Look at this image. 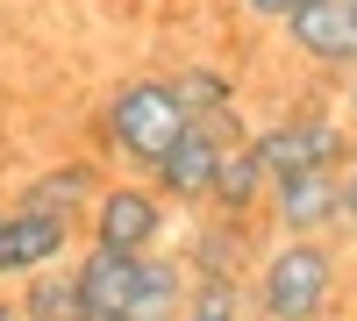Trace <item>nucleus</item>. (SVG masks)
<instances>
[{
  "mask_svg": "<svg viewBox=\"0 0 357 321\" xmlns=\"http://www.w3.org/2000/svg\"><path fill=\"white\" fill-rule=\"evenodd\" d=\"M22 321H79V285H72V257L50 272H29L22 293H15Z\"/></svg>",
  "mask_w": 357,
  "mask_h": 321,
  "instance_id": "obj_14",
  "label": "nucleus"
},
{
  "mask_svg": "<svg viewBox=\"0 0 357 321\" xmlns=\"http://www.w3.org/2000/svg\"><path fill=\"white\" fill-rule=\"evenodd\" d=\"M72 285H79V321H122L136 307V293H143V257L86 243L72 257Z\"/></svg>",
  "mask_w": 357,
  "mask_h": 321,
  "instance_id": "obj_8",
  "label": "nucleus"
},
{
  "mask_svg": "<svg viewBox=\"0 0 357 321\" xmlns=\"http://www.w3.org/2000/svg\"><path fill=\"white\" fill-rule=\"evenodd\" d=\"M286 50L314 72H357V8L350 0H307L301 15H286Z\"/></svg>",
  "mask_w": 357,
  "mask_h": 321,
  "instance_id": "obj_7",
  "label": "nucleus"
},
{
  "mask_svg": "<svg viewBox=\"0 0 357 321\" xmlns=\"http://www.w3.org/2000/svg\"><path fill=\"white\" fill-rule=\"evenodd\" d=\"M350 143H357L350 122L329 114V107H293V114H279V122L250 129V150H257V164L272 171V179H286V171H314V164H336L343 171Z\"/></svg>",
  "mask_w": 357,
  "mask_h": 321,
  "instance_id": "obj_4",
  "label": "nucleus"
},
{
  "mask_svg": "<svg viewBox=\"0 0 357 321\" xmlns=\"http://www.w3.org/2000/svg\"><path fill=\"white\" fill-rule=\"evenodd\" d=\"M264 214H272L279 236H343V171L336 164L286 171L264 193Z\"/></svg>",
  "mask_w": 357,
  "mask_h": 321,
  "instance_id": "obj_5",
  "label": "nucleus"
},
{
  "mask_svg": "<svg viewBox=\"0 0 357 321\" xmlns=\"http://www.w3.org/2000/svg\"><path fill=\"white\" fill-rule=\"evenodd\" d=\"M350 8H357V0H350Z\"/></svg>",
  "mask_w": 357,
  "mask_h": 321,
  "instance_id": "obj_21",
  "label": "nucleus"
},
{
  "mask_svg": "<svg viewBox=\"0 0 357 321\" xmlns=\"http://www.w3.org/2000/svg\"><path fill=\"white\" fill-rule=\"evenodd\" d=\"M186 265H178V250H158V257H143V293L122 321H178L186 314Z\"/></svg>",
  "mask_w": 357,
  "mask_h": 321,
  "instance_id": "obj_13",
  "label": "nucleus"
},
{
  "mask_svg": "<svg viewBox=\"0 0 357 321\" xmlns=\"http://www.w3.org/2000/svg\"><path fill=\"white\" fill-rule=\"evenodd\" d=\"M100 164H86V157H57L43 164L36 179L22 186V208H43V214H65V221H86V208L100 200Z\"/></svg>",
  "mask_w": 357,
  "mask_h": 321,
  "instance_id": "obj_11",
  "label": "nucleus"
},
{
  "mask_svg": "<svg viewBox=\"0 0 357 321\" xmlns=\"http://www.w3.org/2000/svg\"><path fill=\"white\" fill-rule=\"evenodd\" d=\"M178 265H186V279H236V285H250V265H257V243H250V228L243 221H193V236L186 250H178Z\"/></svg>",
  "mask_w": 357,
  "mask_h": 321,
  "instance_id": "obj_10",
  "label": "nucleus"
},
{
  "mask_svg": "<svg viewBox=\"0 0 357 321\" xmlns=\"http://www.w3.org/2000/svg\"><path fill=\"white\" fill-rule=\"evenodd\" d=\"M343 122H350V136H357V72H350V86H343Z\"/></svg>",
  "mask_w": 357,
  "mask_h": 321,
  "instance_id": "obj_19",
  "label": "nucleus"
},
{
  "mask_svg": "<svg viewBox=\"0 0 357 321\" xmlns=\"http://www.w3.org/2000/svg\"><path fill=\"white\" fill-rule=\"evenodd\" d=\"M343 236H357V143L343 157Z\"/></svg>",
  "mask_w": 357,
  "mask_h": 321,
  "instance_id": "obj_17",
  "label": "nucleus"
},
{
  "mask_svg": "<svg viewBox=\"0 0 357 321\" xmlns=\"http://www.w3.org/2000/svg\"><path fill=\"white\" fill-rule=\"evenodd\" d=\"M0 214H8V208H0Z\"/></svg>",
  "mask_w": 357,
  "mask_h": 321,
  "instance_id": "obj_22",
  "label": "nucleus"
},
{
  "mask_svg": "<svg viewBox=\"0 0 357 321\" xmlns=\"http://www.w3.org/2000/svg\"><path fill=\"white\" fill-rule=\"evenodd\" d=\"M178 321H250V293L236 279H193Z\"/></svg>",
  "mask_w": 357,
  "mask_h": 321,
  "instance_id": "obj_16",
  "label": "nucleus"
},
{
  "mask_svg": "<svg viewBox=\"0 0 357 321\" xmlns=\"http://www.w3.org/2000/svg\"><path fill=\"white\" fill-rule=\"evenodd\" d=\"M172 93H178V107H186L193 122H207V114H229L236 107V79L215 72V65H186L172 79Z\"/></svg>",
  "mask_w": 357,
  "mask_h": 321,
  "instance_id": "obj_15",
  "label": "nucleus"
},
{
  "mask_svg": "<svg viewBox=\"0 0 357 321\" xmlns=\"http://www.w3.org/2000/svg\"><path fill=\"white\" fill-rule=\"evenodd\" d=\"M186 129H193V114L178 107L172 79H158V72L122 79V86L107 93V107H100V136H107V150L122 157V164H136V179H151V164H158Z\"/></svg>",
  "mask_w": 357,
  "mask_h": 321,
  "instance_id": "obj_2",
  "label": "nucleus"
},
{
  "mask_svg": "<svg viewBox=\"0 0 357 321\" xmlns=\"http://www.w3.org/2000/svg\"><path fill=\"white\" fill-rule=\"evenodd\" d=\"M79 228H86V243H93V250L158 257V250L172 243V200H165L151 179H107Z\"/></svg>",
  "mask_w": 357,
  "mask_h": 321,
  "instance_id": "obj_3",
  "label": "nucleus"
},
{
  "mask_svg": "<svg viewBox=\"0 0 357 321\" xmlns=\"http://www.w3.org/2000/svg\"><path fill=\"white\" fill-rule=\"evenodd\" d=\"M264 193H272V171L257 164V150H250V143H229L222 164H215V193H207V208L229 214V221H250L264 208Z\"/></svg>",
  "mask_w": 357,
  "mask_h": 321,
  "instance_id": "obj_12",
  "label": "nucleus"
},
{
  "mask_svg": "<svg viewBox=\"0 0 357 321\" xmlns=\"http://www.w3.org/2000/svg\"><path fill=\"white\" fill-rule=\"evenodd\" d=\"M222 150H229V143H215V136H207V129L193 122V129H186V136H178L172 150H165V157L151 164V186H158V193L172 200V208H207Z\"/></svg>",
  "mask_w": 357,
  "mask_h": 321,
  "instance_id": "obj_9",
  "label": "nucleus"
},
{
  "mask_svg": "<svg viewBox=\"0 0 357 321\" xmlns=\"http://www.w3.org/2000/svg\"><path fill=\"white\" fill-rule=\"evenodd\" d=\"M79 243V221L65 214H43V208H15L0 214V285H22L29 272H50V265H65Z\"/></svg>",
  "mask_w": 357,
  "mask_h": 321,
  "instance_id": "obj_6",
  "label": "nucleus"
},
{
  "mask_svg": "<svg viewBox=\"0 0 357 321\" xmlns=\"http://www.w3.org/2000/svg\"><path fill=\"white\" fill-rule=\"evenodd\" d=\"M0 321H22V307H15V300H8V293H0Z\"/></svg>",
  "mask_w": 357,
  "mask_h": 321,
  "instance_id": "obj_20",
  "label": "nucleus"
},
{
  "mask_svg": "<svg viewBox=\"0 0 357 321\" xmlns=\"http://www.w3.org/2000/svg\"><path fill=\"white\" fill-rule=\"evenodd\" d=\"M301 8H307V0H243V15H257V22H286Z\"/></svg>",
  "mask_w": 357,
  "mask_h": 321,
  "instance_id": "obj_18",
  "label": "nucleus"
},
{
  "mask_svg": "<svg viewBox=\"0 0 357 321\" xmlns=\"http://www.w3.org/2000/svg\"><path fill=\"white\" fill-rule=\"evenodd\" d=\"M343 250L336 236H279V243H264L257 250V265H250V314L257 321H329L343 307Z\"/></svg>",
  "mask_w": 357,
  "mask_h": 321,
  "instance_id": "obj_1",
  "label": "nucleus"
}]
</instances>
